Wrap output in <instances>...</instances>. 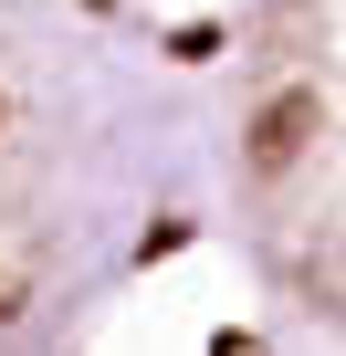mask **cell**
I'll use <instances>...</instances> for the list:
<instances>
[{
  "label": "cell",
  "mask_w": 346,
  "mask_h": 356,
  "mask_svg": "<svg viewBox=\"0 0 346 356\" xmlns=\"http://www.w3.org/2000/svg\"><path fill=\"white\" fill-rule=\"evenodd\" d=\"M242 157H252L262 200H273L283 273L325 314H346V0H304L294 63L252 105Z\"/></svg>",
  "instance_id": "cell-1"
},
{
  "label": "cell",
  "mask_w": 346,
  "mask_h": 356,
  "mask_svg": "<svg viewBox=\"0 0 346 356\" xmlns=\"http://www.w3.org/2000/svg\"><path fill=\"white\" fill-rule=\"evenodd\" d=\"M42 293H53V231L32 200V126H22V95L0 84V356L32 335Z\"/></svg>",
  "instance_id": "cell-2"
}]
</instances>
